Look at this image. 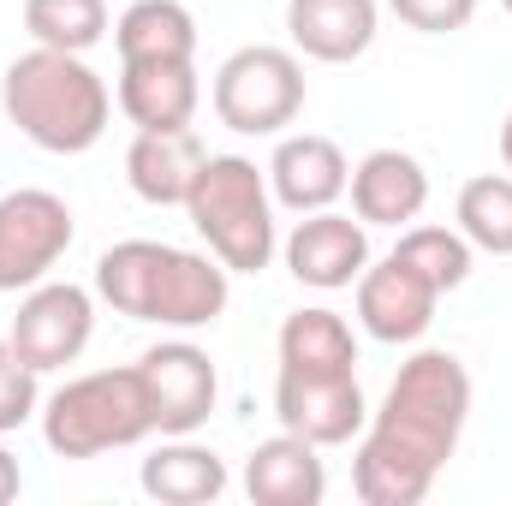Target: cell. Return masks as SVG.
<instances>
[{
    "instance_id": "obj_27",
    "label": "cell",
    "mask_w": 512,
    "mask_h": 506,
    "mask_svg": "<svg viewBox=\"0 0 512 506\" xmlns=\"http://www.w3.org/2000/svg\"><path fill=\"white\" fill-rule=\"evenodd\" d=\"M18 489H24V471H18V459L0 447V506L6 501H18Z\"/></svg>"
},
{
    "instance_id": "obj_23",
    "label": "cell",
    "mask_w": 512,
    "mask_h": 506,
    "mask_svg": "<svg viewBox=\"0 0 512 506\" xmlns=\"http://www.w3.org/2000/svg\"><path fill=\"white\" fill-rule=\"evenodd\" d=\"M24 30L36 48L90 54L108 36V0H24Z\"/></svg>"
},
{
    "instance_id": "obj_18",
    "label": "cell",
    "mask_w": 512,
    "mask_h": 506,
    "mask_svg": "<svg viewBox=\"0 0 512 506\" xmlns=\"http://www.w3.org/2000/svg\"><path fill=\"white\" fill-rule=\"evenodd\" d=\"M203 161H209V149H203V137L191 126L185 131H137L126 149V185L149 209H185Z\"/></svg>"
},
{
    "instance_id": "obj_17",
    "label": "cell",
    "mask_w": 512,
    "mask_h": 506,
    "mask_svg": "<svg viewBox=\"0 0 512 506\" xmlns=\"http://www.w3.org/2000/svg\"><path fill=\"white\" fill-rule=\"evenodd\" d=\"M245 495H251L256 506H322L328 501L322 447H310V441L292 435V429L256 441L251 459H245Z\"/></svg>"
},
{
    "instance_id": "obj_2",
    "label": "cell",
    "mask_w": 512,
    "mask_h": 506,
    "mask_svg": "<svg viewBox=\"0 0 512 506\" xmlns=\"http://www.w3.org/2000/svg\"><path fill=\"white\" fill-rule=\"evenodd\" d=\"M96 298L114 316L197 334V328H215L227 316L233 268L221 256L185 251L167 239H120L96 256Z\"/></svg>"
},
{
    "instance_id": "obj_15",
    "label": "cell",
    "mask_w": 512,
    "mask_h": 506,
    "mask_svg": "<svg viewBox=\"0 0 512 506\" xmlns=\"http://www.w3.org/2000/svg\"><path fill=\"white\" fill-rule=\"evenodd\" d=\"M382 6L376 0H286V36L292 54L322 66H352L376 48Z\"/></svg>"
},
{
    "instance_id": "obj_8",
    "label": "cell",
    "mask_w": 512,
    "mask_h": 506,
    "mask_svg": "<svg viewBox=\"0 0 512 506\" xmlns=\"http://www.w3.org/2000/svg\"><path fill=\"white\" fill-rule=\"evenodd\" d=\"M12 352L48 376V370H66L90 352L96 340V292L90 286H72V280H42L18 298V316L6 328Z\"/></svg>"
},
{
    "instance_id": "obj_6",
    "label": "cell",
    "mask_w": 512,
    "mask_h": 506,
    "mask_svg": "<svg viewBox=\"0 0 512 506\" xmlns=\"http://www.w3.org/2000/svg\"><path fill=\"white\" fill-rule=\"evenodd\" d=\"M209 102H215V120L239 137H280L304 114V60L274 42L233 48L215 66Z\"/></svg>"
},
{
    "instance_id": "obj_16",
    "label": "cell",
    "mask_w": 512,
    "mask_h": 506,
    "mask_svg": "<svg viewBox=\"0 0 512 506\" xmlns=\"http://www.w3.org/2000/svg\"><path fill=\"white\" fill-rule=\"evenodd\" d=\"M352 215L364 227H411L429 209V167L411 149H370L352 167Z\"/></svg>"
},
{
    "instance_id": "obj_20",
    "label": "cell",
    "mask_w": 512,
    "mask_h": 506,
    "mask_svg": "<svg viewBox=\"0 0 512 506\" xmlns=\"http://www.w3.org/2000/svg\"><path fill=\"white\" fill-rule=\"evenodd\" d=\"M120 60H197V18L185 0H131L114 18Z\"/></svg>"
},
{
    "instance_id": "obj_10",
    "label": "cell",
    "mask_w": 512,
    "mask_h": 506,
    "mask_svg": "<svg viewBox=\"0 0 512 506\" xmlns=\"http://www.w3.org/2000/svg\"><path fill=\"white\" fill-rule=\"evenodd\" d=\"M137 381L149 399L155 435H197L215 417L221 399V370L197 340H161L137 358Z\"/></svg>"
},
{
    "instance_id": "obj_29",
    "label": "cell",
    "mask_w": 512,
    "mask_h": 506,
    "mask_svg": "<svg viewBox=\"0 0 512 506\" xmlns=\"http://www.w3.org/2000/svg\"><path fill=\"white\" fill-rule=\"evenodd\" d=\"M501 6H507V12H512V0H501Z\"/></svg>"
},
{
    "instance_id": "obj_22",
    "label": "cell",
    "mask_w": 512,
    "mask_h": 506,
    "mask_svg": "<svg viewBox=\"0 0 512 506\" xmlns=\"http://www.w3.org/2000/svg\"><path fill=\"white\" fill-rule=\"evenodd\" d=\"M453 221L471 239V251L512 256V173H477V179H465L459 203H453Z\"/></svg>"
},
{
    "instance_id": "obj_1",
    "label": "cell",
    "mask_w": 512,
    "mask_h": 506,
    "mask_svg": "<svg viewBox=\"0 0 512 506\" xmlns=\"http://www.w3.org/2000/svg\"><path fill=\"white\" fill-rule=\"evenodd\" d=\"M471 370L423 346L387 381V399L370 411L358 453H352V489L364 506H417L429 501L435 477L453 465L465 423H471Z\"/></svg>"
},
{
    "instance_id": "obj_4",
    "label": "cell",
    "mask_w": 512,
    "mask_h": 506,
    "mask_svg": "<svg viewBox=\"0 0 512 506\" xmlns=\"http://www.w3.org/2000/svg\"><path fill=\"white\" fill-rule=\"evenodd\" d=\"M185 215L197 239L209 245V256H221L233 274H262L280 251L274 191L251 155H209L185 197Z\"/></svg>"
},
{
    "instance_id": "obj_13",
    "label": "cell",
    "mask_w": 512,
    "mask_h": 506,
    "mask_svg": "<svg viewBox=\"0 0 512 506\" xmlns=\"http://www.w3.org/2000/svg\"><path fill=\"white\" fill-rule=\"evenodd\" d=\"M435 304L441 292L393 251L358 274V328L382 346H417L435 322Z\"/></svg>"
},
{
    "instance_id": "obj_7",
    "label": "cell",
    "mask_w": 512,
    "mask_h": 506,
    "mask_svg": "<svg viewBox=\"0 0 512 506\" xmlns=\"http://www.w3.org/2000/svg\"><path fill=\"white\" fill-rule=\"evenodd\" d=\"M72 239H78V221L60 191H42V185L6 191L0 197V292L42 286L60 268V256L72 251Z\"/></svg>"
},
{
    "instance_id": "obj_28",
    "label": "cell",
    "mask_w": 512,
    "mask_h": 506,
    "mask_svg": "<svg viewBox=\"0 0 512 506\" xmlns=\"http://www.w3.org/2000/svg\"><path fill=\"white\" fill-rule=\"evenodd\" d=\"M501 167L512 173V114H507V126H501Z\"/></svg>"
},
{
    "instance_id": "obj_25",
    "label": "cell",
    "mask_w": 512,
    "mask_h": 506,
    "mask_svg": "<svg viewBox=\"0 0 512 506\" xmlns=\"http://www.w3.org/2000/svg\"><path fill=\"white\" fill-rule=\"evenodd\" d=\"M30 417H42V376L0 340V435H18Z\"/></svg>"
},
{
    "instance_id": "obj_19",
    "label": "cell",
    "mask_w": 512,
    "mask_h": 506,
    "mask_svg": "<svg viewBox=\"0 0 512 506\" xmlns=\"http://www.w3.org/2000/svg\"><path fill=\"white\" fill-rule=\"evenodd\" d=\"M137 483H143L149 501L161 506H209L227 495L233 477H227V459L215 447H203L191 435H161V447L143 459Z\"/></svg>"
},
{
    "instance_id": "obj_24",
    "label": "cell",
    "mask_w": 512,
    "mask_h": 506,
    "mask_svg": "<svg viewBox=\"0 0 512 506\" xmlns=\"http://www.w3.org/2000/svg\"><path fill=\"white\" fill-rule=\"evenodd\" d=\"M399 262H411L441 298L447 292H459L465 280H471V268H477V251H471V239L459 233V227H399V245H393Z\"/></svg>"
},
{
    "instance_id": "obj_11",
    "label": "cell",
    "mask_w": 512,
    "mask_h": 506,
    "mask_svg": "<svg viewBox=\"0 0 512 506\" xmlns=\"http://www.w3.org/2000/svg\"><path fill=\"white\" fill-rule=\"evenodd\" d=\"M280 256H286V274L298 286H310V292H346L370 268V227L358 215L316 209V215H298V227L280 239Z\"/></svg>"
},
{
    "instance_id": "obj_26",
    "label": "cell",
    "mask_w": 512,
    "mask_h": 506,
    "mask_svg": "<svg viewBox=\"0 0 512 506\" xmlns=\"http://www.w3.org/2000/svg\"><path fill=\"white\" fill-rule=\"evenodd\" d=\"M387 6L405 30H423V36H453L477 18V0H387Z\"/></svg>"
},
{
    "instance_id": "obj_5",
    "label": "cell",
    "mask_w": 512,
    "mask_h": 506,
    "mask_svg": "<svg viewBox=\"0 0 512 506\" xmlns=\"http://www.w3.org/2000/svg\"><path fill=\"white\" fill-rule=\"evenodd\" d=\"M149 435H155V423H149L137 364L72 376L42 399V441L54 459H102V453L137 447Z\"/></svg>"
},
{
    "instance_id": "obj_3",
    "label": "cell",
    "mask_w": 512,
    "mask_h": 506,
    "mask_svg": "<svg viewBox=\"0 0 512 506\" xmlns=\"http://www.w3.org/2000/svg\"><path fill=\"white\" fill-rule=\"evenodd\" d=\"M0 108L48 155H84L102 143V131L114 120V90L108 78L84 60V54H60V48H30L0 72Z\"/></svg>"
},
{
    "instance_id": "obj_12",
    "label": "cell",
    "mask_w": 512,
    "mask_h": 506,
    "mask_svg": "<svg viewBox=\"0 0 512 506\" xmlns=\"http://www.w3.org/2000/svg\"><path fill=\"white\" fill-rule=\"evenodd\" d=\"M268 191H274V209L286 215H316V209H334L352 185V161L334 137L322 131H280L274 155H268Z\"/></svg>"
},
{
    "instance_id": "obj_14",
    "label": "cell",
    "mask_w": 512,
    "mask_h": 506,
    "mask_svg": "<svg viewBox=\"0 0 512 506\" xmlns=\"http://www.w3.org/2000/svg\"><path fill=\"white\" fill-rule=\"evenodd\" d=\"M114 102L137 131H185L203 108L197 60H120Z\"/></svg>"
},
{
    "instance_id": "obj_21",
    "label": "cell",
    "mask_w": 512,
    "mask_h": 506,
    "mask_svg": "<svg viewBox=\"0 0 512 506\" xmlns=\"http://www.w3.org/2000/svg\"><path fill=\"white\" fill-rule=\"evenodd\" d=\"M280 370H358V334L340 310L328 304H310V310H292L280 322Z\"/></svg>"
},
{
    "instance_id": "obj_9",
    "label": "cell",
    "mask_w": 512,
    "mask_h": 506,
    "mask_svg": "<svg viewBox=\"0 0 512 506\" xmlns=\"http://www.w3.org/2000/svg\"><path fill=\"white\" fill-rule=\"evenodd\" d=\"M274 417L280 429L304 435L310 447H352L370 423V399L358 370H280L274 376Z\"/></svg>"
}]
</instances>
